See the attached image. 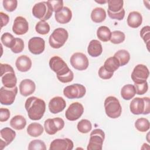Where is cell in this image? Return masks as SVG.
<instances>
[{"instance_id":"cell-23","label":"cell","mask_w":150,"mask_h":150,"mask_svg":"<svg viewBox=\"0 0 150 150\" xmlns=\"http://www.w3.org/2000/svg\"><path fill=\"white\" fill-rule=\"evenodd\" d=\"M142 22V15L137 11H132L129 12L127 17V24L132 28H137Z\"/></svg>"},{"instance_id":"cell-3","label":"cell","mask_w":150,"mask_h":150,"mask_svg":"<svg viewBox=\"0 0 150 150\" xmlns=\"http://www.w3.org/2000/svg\"><path fill=\"white\" fill-rule=\"evenodd\" d=\"M1 81L4 87L13 88L16 86L17 79L13 67L8 64L1 63Z\"/></svg>"},{"instance_id":"cell-48","label":"cell","mask_w":150,"mask_h":150,"mask_svg":"<svg viewBox=\"0 0 150 150\" xmlns=\"http://www.w3.org/2000/svg\"><path fill=\"white\" fill-rule=\"evenodd\" d=\"M96 2H97L98 4H103L107 3V1H96Z\"/></svg>"},{"instance_id":"cell-46","label":"cell","mask_w":150,"mask_h":150,"mask_svg":"<svg viewBox=\"0 0 150 150\" xmlns=\"http://www.w3.org/2000/svg\"><path fill=\"white\" fill-rule=\"evenodd\" d=\"M10 117V111L8 108H0V121L5 122Z\"/></svg>"},{"instance_id":"cell-26","label":"cell","mask_w":150,"mask_h":150,"mask_svg":"<svg viewBox=\"0 0 150 150\" xmlns=\"http://www.w3.org/2000/svg\"><path fill=\"white\" fill-rule=\"evenodd\" d=\"M90 16L94 22L101 23L106 18V12L103 8L97 7L92 11Z\"/></svg>"},{"instance_id":"cell-6","label":"cell","mask_w":150,"mask_h":150,"mask_svg":"<svg viewBox=\"0 0 150 150\" xmlns=\"http://www.w3.org/2000/svg\"><path fill=\"white\" fill-rule=\"evenodd\" d=\"M68 37V32L65 29L62 28H56L49 36V45L52 48L59 49L64 45Z\"/></svg>"},{"instance_id":"cell-14","label":"cell","mask_w":150,"mask_h":150,"mask_svg":"<svg viewBox=\"0 0 150 150\" xmlns=\"http://www.w3.org/2000/svg\"><path fill=\"white\" fill-rule=\"evenodd\" d=\"M84 112L83 105L79 102L71 103L65 112V117L69 121H76L78 120Z\"/></svg>"},{"instance_id":"cell-11","label":"cell","mask_w":150,"mask_h":150,"mask_svg":"<svg viewBox=\"0 0 150 150\" xmlns=\"http://www.w3.org/2000/svg\"><path fill=\"white\" fill-rule=\"evenodd\" d=\"M64 127V120L59 117L48 118L44 122V128L49 135H54Z\"/></svg>"},{"instance_id":"cell-5","label":"cell","mask_w":150,"mask_h":150,"mask_svg":"<svg viewBox=\"0 0 150 150\" xmlns=\"http://www.w3.org/2000/svg\"><path fill=\"white\" fill-rule=\"evenodd\" d=\"M53 9L48 1H42L36 3L32 8L33 15L40 21L48 20L52 15Z\"/></svg>"},{"instance_id":"cell-29","label":"cell","mask_w":150,"mask_h":150,"mask_svg":"<svg viewBox=\"0 0 150 150\" xmlns=\"http://www.w3.org/2000/svg\"><path fill=\"white\" fill-rule=\"evenodd\" d=\"M103 66L108 71L114 73L120 67V66L117 59L114 56H112L110 57L105 60Z\"/></svg>"},{"instance_id":"cell-36","label":"cell","mask_w":150,"mask_h":150,"mask_svg":"<svg viewBox=\"0 0 150 150\" xmlns=\"http://www.w3.org/2000/svg\"><path fill=\"white\" fill-rule=\"evenodd\" d=\"M50 26L47 22L45 21H40L35 26L36 32L40 35H46L50 31Z\"/></svg>"},{"instance_id":"cell-27","label":"cell","mask_w":150,"mask_h":150,"mask_svg":"<svg viewBox=\"0 0 150 150\" xmlns=\"http://www.w3.org/2000/svg\"><path fill=\"white\" fill-rule=\"evenodd\" d=\"M43 127L39 123L32 122L27 127V133L33 137H38L43 132Z\"/></svg>"},{"instance_id":"cell-32","label":"cell","mask_w":150,"mask_h":150,"mask_svg":"<svg viewBox=\"0 0 150 150\" xmlns=\"http://www.w3.org/2000/svg\"><path fill=\"white\" fill-rule=\"evenodd\" d=\"M150 127V124L148 121L145 118H139L136 120L135 122V128L142 132H146L149 130Z\"/></svg>"},{"instance_id":"cell-18","label":"cell","mask_w":150,"mask_h":150,"mask_svg":"<svg viewBox=\"0 0 150 150\" xmlns=\"http://www.w3.org/2000/svg\"><path fill=\"white\" fill-rule=\"evenodd\" d=\"M66 106V101L60 96L52 98L48 104L49 110L53 114H57L62 112Z\"/></svg>"},{"instance_id":"cell-28","label":"cell","mask_w":150,"mask_h":150,"mask_svg":"<svg viewBox=\"0 0 150 150\" xmlns=\"http://www.w3.org/2000/svg\"><path fill=\"white\" fill-rule=\"evenodd\" d=\"M135 90L134 85L128 84L124 86L121 90V96L125 100H129L135 95Z\"/></svg>"},{"instance_id":"cell-22","label":"cell","mask_w":150,"mask_h":150,"mask_svg":"<svg viewBox=\"0 0 150 150\" xmlns=\"http://www.w3.org/2000/svg\"><path fill=\"white\" fill-rule=\"evenodd\" d=\"M87 52L91 57H96L99 56L103 52V47L101 43L98 40H91L88 44Z\"/></svg>"},{"instance_id":"cell-7","label":"cell","mask_w":150,"mask_h":150,"mask_svg":"<svg viewBox=\"0 0 150 150\" xmlns=\"http://www.w3.org/2000/svg\"><path fill=\"white\" fill-rule=\"evenodd\" d=\"M49 64L52 70L56 73L57 78L62 77L71 71L66 63L57 56L52 57L49 60Z\"/></svg>"},{"instance_id":"cell-8","label":"cell","mask_w":150,"mask_h":150,"mask_svg":"<svg viewBox=\"0 0 150 150\" xmlns=\"http://www.w3.org/2000/svg\"><path fill=\"white\" fill-rule=\"evenodd\" d=\"M105 138V134L101 129H94L90 135L89 142L87 147V150H101Z\"/></svg>"},{"instance_id":"cell-20","label":"cell","mask_w":150,"mask_h":150,"mask_svg":"<svg viewBox=\"0 0 150 150\" xmlns=\"http://www.w3.org/2000/svg\"><path fill=\"white\" fill-rule=\"evenodd\" d=\"M54 17L56 21L61 24L69 23L72 18L71 11L67 6H63L61 10L55 13Z\"/></svg>"},{"instance_id":"cell-19","label":"cell","mask_w":150,"mask_h":150,"mask_svg":"<svg viewBox=\"0 0 150 150\" xmlns=\"http://www.w3.org/2000/svg\"><path fill=\"white\" fill-rule=\"evenodd\" d=\"M36 85L34 81L30 79H24L19 84V91L22 96L27 97L34 93Z\"/></svg>"},{"instance_id":"cell-31","label":"cell","mask_w":150,"mask_h":150,"mask_svg":"<svg viewBox=\"0 0 150 150\" xmlns=\"http://www.w3.org/2000/svg\"><path fill=\"white\" fill-rule=\"evenodd\" d=\"M111 36V32L107 26H101L97 30V36L102 42H108L110 40Z\"/></svg>"},{"instance_id":"cell-38","label":"cell","mask_w":150,"mask_h":150,"mask_svg":"<svg viewBox=\"0 0 150 150\" xmlns=\"http://www.w3.org/2000/svg\"><path fill=\"white\" fill-rule=\"evenodd\" d=\"M28 148L29 150H46V146L42 140L34 139L29 142Z\"/></svg>"},{"instance_id":"cell-40","label":"cell","mask_w":150,"mask_h":150,"mask_svg":"<svg viewBox=\"0 0 150 150\" xmlns=\"http://www.w3.org/2000/svg\"><path fill=\"white\" fill-rule=\"evenodd\" d=\"M135 93L138 95H143L145 94L148 90V84L147 81L141 83H134Z\"/></svg>"},{"instance_id":"cell-17","label":"cell","mask_w":150,"mask_h":150,"mask_svg":"<svg viewBox=\"0 0 150 150\" xmlns=\"http://www.w3.org/2000/svg\"><path fill=\"white\" fill-rule=\"evenodd\" d=\"M29 30V24L26 19L21 16H17L13 22L12 31L17 35L25 34Z\"/></svg>"},{"instance_id":"cell-43","label":"cell","mask_w":150,"mask_h":150,"mask_svg":"<svg viewBox=\"0 0 150 150\" xmlns=\"http://www.w3.org/2000/svg\"><path fill=\"white\" fill-rule=\"evenodd\" d=\"M107 12H108V15L109 16V17L112 19L121 21L124 19V16H125V10L124 9V8H122L120 11H119L118 12H115V13L112 12L107 9Z\"/></svg>"},{"instance_id":"cell-21","label":"cell","mask_w":150,"mask_h":150,"mask_svg":"<svg viewBox=\"0 0 150 150\" xmlns=\"http://www.w3.org/2000/svg\"><path fill=\"white\" fill-rule=\"evenodd\" d=\"M15 66L19 71L26 72L30 69L32 60L28 56L21 55L17 58L15 62Z\"/></svg>"},{"instance_id":"cell-44","label":"cell","mask_w":150,"mask_h":150,"mask_svg":"<svg viewBox=\"0 0 150 150\" xmlns=\"http://www.w3.org/2000/svg\"><path fill=\"white\" fill-rule=\"evenodd\" d=\"M98 76L101 79H104V80H107V79H111L114 73L108 71L107 70H106L105 69L104 66H102L101 67H100V69L98 70Z\"/></svg>"},{"instance_id":"cell-25","label":"cell","mask_w":150,"mask_h":150,"mask_svg":"<svg viewBox=\"0 0 150 150\" xmlns=\"http://www.w3.org/2000/svg\"><path fill=\"white\" fill-rule=\"evenodd\" d=\"M26 125V120L21 115H16L12 118L10 121V125L16 130L23 129Z\"/></svg>"},{"instance_id":"cell-47","label":"cell","mask_w":150,"mask_h":150,"mask_svg":"<svg viewBox=\"0 0 150 150\" xmlns=\"http://www.w3.org/2000/svg\"><path fill=\"white\" fill-rule=\"evenodd\" d=\"M0 16H1V28H2L3 26H6L8 23L9 21V17L7 14H6L2 12H0Z\"/></svg>"},{"instance_id":"cell-12","label":"cell","mask_w":150,"mask_h":150,"mask_svg":"<svg viewBox=\"0 0 150 150\" xmlns=\"http://www.w3.org/2000/svg\"><path fill=\"white\" fill-rule=\"evenodd\" d=\"M18 93V87L7 88L4 86L0 89V103L2 105H9L13 103Z\"/></svg>"},{"instance_id":"cell-33","label":"cell","mask_w":150,"mask_h":150,"mask_svg":"<svg viewBox=\"0 0 150 150\" xmlns=\"http://www.w3.org/2000/svg\"><path fill=\"white\" fill-rule=\"evenodd\" d=\"M108 10L115 13L120 11L123 8L124 1L122 0H108Z\"/></svg>"},{"instance_id":"cell-4","label":"cell","mask_w":150,"mask_h":150,"mask_svg":"<svg viewBox=\"0 0 150 150\" xmlns=\"http://www.w3.org/2000/svg\"><path fill=\"white\" fill-rule=\"evenodd\" d=\"M106 115L111 118H118L122 112V107L119 100L114 96L107 97L104 101Z\"/></svg>"},{"instance_id":"cell-24","label":"cell","mask_w":150,"mask_h":150,"mask_svg":"<svg viewBox=\"0 0 150 150\" xmlns=\"http://www.w3.org/2000/svg\"><path fill=\"white\" fill-rule=\"evenodd\" d=\"M1 139H2L8 145L15 139L16 137V132L12 129L9 127H5L2 128L0 131Z\"/></svg>"},{"instance_id":"cell-1","label":"cell","mask_w":150,"mask_h":150,"mask_svg":"<svg viewBox=\"0 0 150 150\" xmlns=\"http://www.w3.org/2000/svg\"><path fill=\"white\" fill-rule=\"evenodd\" d=\"M25 107L28 112V117L33 121L40 120L46 110V104L42 99L32 96L26 99Z\"/></svg>"},{"instance_id":"cell-10","label":"cell","mask_w":150,"mask_h":150,"mask_svg":"<svg viewBox=\"0 0 150 150\" xmlns=\"http://www.w3.org/2000/svg\"><path fill=\"white\" fill-rule=\"evenodd\" d=\"M70 62L74 69L80 71L87 69L89 64L87 57L86 54L81 52L73 53L70 57Z\"/></svg>"},{"instance_id":"cell-34","label":"cell","mask_w":150,"mask_h":150,"mask_svg":"<svg viewBox=\"0 0 150 150\" xmlns=\"http://www.w3.org/2000/svg\"><path fill=\"white\" fill-rule=\"evenodd\" d=\"M1 40L2 43L6 47L11 49L15 43V38L9 32H5L3 33L1 38Z\"/></svg>"},{"instance_id":"cell-9","label":"cell","mask_w":150,"mask_h":150,"mask_svg":"<svg viewBox=\"0 0 150 150\" xmlns=\"http://www.w3.org/2000/svg\"><path fill=\"white\" fill-rule=\"evenodd\" d=\"M86 93V87L78 83L67 86L63 89L64 96L69 99L81 98L85 96Z\"/></svg>"},{"instance_id":"cell-2","label":"cell","mask_w":150,"mask_h":150,"mask_svg":"<svg viewBox=\"0 0 150 150\" xmlns=\"http://www.w3.org/2000/svg\"><path fill=\"white\" fill-rule=\"evenodd\" d=\"M130 111L135 115H146L150 112V100L148 97H135L129 104Z\"/></svg>"},{"instance_id":"cell-39","label":"cell","mask_w":150,"mask_h":150,"mask_svg":"<svg viewBox=\"0 0 150 150\" xmlns=\"http://www.w3.org/2000/svg\"><path fill=\"white\" fill-rule=\"evenodd\" d=\"M140 36L146 44V47L149 51V45L150 41V26L148 25L144 26L140 31Z\"/></svg>"},{"instance_id":"cell-15","label":"cell","mask_w":150,"mask_h":150,"mask_svg":"<svg viewBox=\"0 0 150 150\" xmlns=\"http://www.w3.org/2000/svg\"><path fill=\"white\" fill-rule=\"evenodd\" d=\"M45 48V42L40 37H33L28 42L29 52L33 54H40L43 52Z\"/></svg>"},{"instance_id":"cell-16","label":"cell","mask_w":150,"mask_h":150,"mask_svg":"<svg viewBox=\"0 0 150 150\" xmlns=\"http://www.w3.org/2000/svg\"><path fill=\"white\" fill-rule=\"evenodd\" d=\"M74 144L73 141L67 138L55 139L50 145V150H71Z\"/></svg>"},{"instance_id":"cell-41","label":"cell","mask_w":150,"mask_h":150,"mask_svg":"<svg viewBox=\"0 0 150 150\" xmlns=\"http://www.w3.org/2000/svg\"><path fill=\"white\" fill-rule=\"evenodd\" d=\"M2 4L4 9L8 12H12L16 9L18 5L16 0H4Z\"/></svg>"},{"instance_id":"cell-45","label":"cell","mask_w":150,"mask_h":150,"mask_svg":"<svg viewBox=\"0 0 150 150\" xmlns=\"http://www.w3.org/2000/svg\"><path fill=\"white\" fill-rule=\"evenodd\" d=\"M50 4L53 11L55 13L59 12L63 7V1H47Z\"/></svg>"},{"instance_id":"cell-37","label":"cell","mask_w":150,"mask_h":150,"mask_svg":"<svg viewBox=\"0 0 150 150\" xmlns=\"http://www.w3.org/2000/svg\"><path fill=\"white\" fill-rule=\"evenodd\" d=\"M125 39V35L124 32L120 30H114L111 32L110 41L114 44H120L122 43Z\"/></svg>"},{"instance_id":"cell-13","label":"cell","mask_w":150,"mask_h":150,"mask_svg":"<svg viewBox=\"0 0 150 150\" xmlns=\"http://www.w3.org/2000/svg\"><path fill=\"white\" fill-rule=\"evenodd\" d=\"M149 75L148 67L142 64L137 65L131 73V79L134 83H141L146 81Z\"/></svg>"},{"instance_id":"cell-42","label":"cell","mask_w":150,"mask_h":150,"mask_svg":"<svg viewBox=\"0 0 150 150\" xmlns=\"http://www.w3.org/2000/svg\"><path fill=\"white\" fill-rule=\"evenodd\" d=\"M24 49V42L19 38H15V43L11 49V51L14 53H19L23 51Z\"/></svg>"},{"instance_id":"cell-30","label":"cell","mask_w":150,"mask_h":150,"mask_svg":"<svg viewBox=\"0 0 150 150\" xmlns=\"http://www.w3.org/2000/svg\"><path fill=\"white\" fill-rule=\"evenodd\" d=\"M114 56L116 57L118 60L120 66H125L129 62L130 60V54L127 50L125 49H121L118 50L115 53Z\"/></svg>"},{"instance_id":"cell-35","label":"cell","mask_w":150,"mask_h":150,"mask_svg":"<svg viewBox=\"0 0 150 150\" xmlns=\"http://www.w3.org/2000/svg\"><path fill=\"white\" fill-rule=\"evenodd\" d=\"M77 128L80 132L82 134H87L91 130L92 125L89 120L83 119L78 122Z\"/></svg>"}]
</instances>
